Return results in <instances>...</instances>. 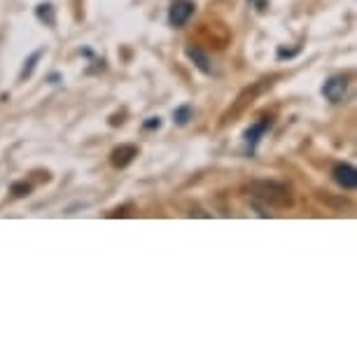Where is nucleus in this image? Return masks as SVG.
Returning <instances> with one entry per match:
<instances>
[{
    "mask_svg": "<svg viewBox=\"0 0 357 357\" xmlns=\"http://www.w3.org/2000/svg\"><path fill=\"white\" fill-rule=\"evenodd\" d=\"M43 59V50H38V52H33L29 59H26V63H24V68L22 73H19V79H26V77H31L33 75V70H36V66L38 61Z\"/></svg>",
    "mask_w": 357,
    "mask_h": 357,
    "instance_id": "nucleus-10",
    "label": "nucleus"
},
{
    "mask_svg": "<svg viewBox=\"0 0 357 357\" xmlns=\"http://www.w3.org/2000/svg\"><path fill=\"white\" fill-rule=\"evenodd\" d=\"M143 126H145L147 131H152V129H159V126H161V119H159V117H150V119H147V122H145Z\"/></svg>",
    "mask_w": 357,
    "mask_h": 357,
    "instance_id": "nucleus-13",
    "label": "nucleus"
},
{
    "mask_svg": "<svg viewBox=\"0 0 357 357\" xmlns=\"http://www.w3.org/2000/svg\"><path fill=\"white\" fill-rule=\"evenodd\" d=\"M194 12H197V5L192 0H175V3H171V8H168V26L183 29L192 19Z\"/></svg>",
    "mask_w": 357,
    "mask_h": 357,
    "instance_id": "nucleus-2",
    "label": "nucleus"
},
{
    "mask_svg": "<svg viewBox=\"0 0 357 357\" xmlns=\"http://www.w3.org/2000/svg\"><path fill=\"white\" fill-rule=\"evenodd\" d=\"M59 79H61V75H52V77H50V82H52V84H56Z\"/></svg>",
    "mask_w": 357,
    "mask_h": 357,
    "instance_id": "nucleus-16",
    "label": "nucleus"
},
{
    "mask_svg": "<svg viewBox=\"0 0 357 357\" xmlns=\"http://www.w3.org/2000/svg\"><path fill=\"white\" fill-rule=\"evenodd\" d=\"M334 183L343 187V190H355L357 187V171H355V166H350V164H336L334 166Z\"/></svg>",
    "mask_w": 357,
    "mask_h": 357,
    "instance_id": "nucleus-4",
    "label": "nucleus"
},
{
    "mask_svg": "<svg viewBox=\"0 0 357 357\" xmlns=\"http://www.w3.org/2000/svg\"><path fill=\"white\" fill-rule=\"evenodd\" d=\"M185 54H187V59H190V61L197 66L201 73H204V75H213V66H211V59H208L206 52H201L199 47L187 45L185 47Z\"/></svg>",
    "mask_w": 357,
    "mask_h": 357,
    "instance_id": "nucleus-8",
    "label": "nucleus"
},
{
    "mask_svg": "<svg viewBox=\"0 0 357 357\" xmlns=\"http://www.w3.org/2000/svg\"><path fill=\"white\" fill-rule=\"evenodd\" d=\"M250 3H255V0H250Z\"/></svg>",
    "mask_w": 357,
    "mask_h": 357,
    "instance_id": "nucleus-17",
    "label": "nucleus"
},
{
    "mask_svg": "<svg viewBox=\"0 0 357 357\" xmlns=\"http://www.w3.org/2000/svg\"><path fill=\"white\" fill-rule=\"evenodd\" d=\"M346 91H348V79L343 75H334L329 77L325 86H322V93H325L327 100H332V103H341L343 98H346Z\"/></svg>",
    "mask_w": 357,
    "mask_h": 357,
    "instance_id": "nucleus-3",
    "label": "nucleus"
},
{
    "mask_svg": "<svg viewBox=\"0 0 357 357\" xmlns=\"http://www.w3.org/2000/svg\"><path fill=\"white\" fill-rule=\"evenodd\" d=\"M136 157H138L136 145H119V147H114L112 154H110V164L114 168H126Z\"/></svg>",
    "mask_w": 357,
    "mask_h": 357,
    "instance_id": "nucleus-5",
    "label": "nucleus"
},
{
    "mask_svg": "<svg viewBox=\"0 0 357 357\" xmlns=\"http://www.w3.org/2000/svg\"><path fill=\"white\" fill-rule=\"evenodd\" d=\"M259 91H261V84L248 86V89H245V91H243V93H241V96H238V100H236V103H234V107H231V110H229V112L225 114V122H229V119H231V117H236V114H241V112H243L245 107L252 103V98L257 96Z\"/></svg>",
    "mask_w": 357,
    "mask_h": 357,
    "instance_id": "nucleus-7",
    "label": "nucleus"
},
{
    "mask_svg": "<svg viewBox=\"0 0 357 357\" xmlns=\"http://www.w3.org/2000/svg\"><path fill=\"white\" fill-rule=\"evenodd\" d=\"M271 124H273V117H261V122H257V124H252L250 129H248L245 133H243V138H245V143H248V147H250V152L257 147V143L261 140V136L271 129Z\"/></svg>",
    "mask_w": 357,
    "mask_h": 357,
    "instance_id": "nucleus-6",
    "label": "nucleus"
},
{
    "mask_svg": "<svg viewBox=\"0 0 357 357\" xmlns=\"http://www.w3.org/2000/svg\"><path fill=\"white\" fill-rule=\"evenodd\" d=\"M194 119V110H192V105H180V107H175V112H173V122L178 124V126H187Z\"/></svg>",
    "mask_w": 357,
    "mask_h": 357,
    "instance_id": "nucleus-9",
    "label": "nucleus"
},
{
    "mask_svg": "<svg viewBox=\"0 0 357 357\" xmlns=\"http://www.w3.org/2000/svg\"><path fill=\"white\" fill-rule=\"evenodd\" d=\"M36 17L40 19V22H45L47 26H54V22H56V17H54V8L50 3H40L36 8Z\"/></svg>",
    "mask_w": 357,
    "mask_h": 357,
    "instance_id": "nucleus-11",
    "label": "nucleus"
},
{
    "mask_svg": "<svg viewBox=\"0 0 357 357\" xmlns=\"http://www.w3.org/2000/svg\"><path fill=\"white\" fill-rule=\"evenodd\" d=\"M31 190H33V187L29 183H15V185H12V194H15V197H29Z\"/></svg>",
    "mask_w": 357,
    "mask_h": 357,
    "instance_id": "nucleus-12",
    "label": "nucleus"
},
{
    "mask_svg": "<svg viewBox=\"0 0 357 357\" xmlns=\"http://www.w3.org/2000/svg\"><path fill=\"white\" fill-rule=\"evenodd\" d=\"M248 194L257 201H264L266 206L271 208H289L294 204L292 190L282 183H275V180H252L250 185L245 187Z\"/></svg>",
    "mask_w": 357,
    "mask_h": 357,
    "instance_id": "nucleus-1",
    "label": "nucleus"
},
{
    "mask_svg": "<svg viewBox=\"0 0 357 357\" xmlns=\"http://www.w3.org/2000/svg\"><path fill=\"white\" fill-rule=\"evenodd\" d=\"M299 54V50H278V59H292V56H296Z\"/></svg>",
    "mask_w": 357,
    "mask_h": 357,
    "instance_id": "nucleus-14",
    "label": "nucleus"
},
{
    "mask_svg": "<svg viewBox=\"0 0 357 357\" xmlns=\"http://www.w3.org/2000/svg\"><path fill=\"white\" fill-rule=\"evenodd\" d=\"M126 211H131V206L117 208V211H112V213H110V218H119V215H122V218H124V215H129V213H126Z\"/></svg>",
    "mask_w": 357,
    "mask_h": 357,
    "instance_id": "nucleus-15",
    "label": "nucleus"
}]
</instances>
